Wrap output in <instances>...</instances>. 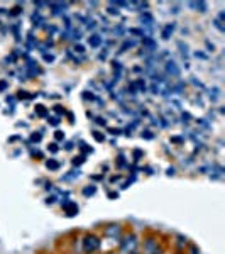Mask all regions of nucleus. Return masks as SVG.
<instances>
[{"mask_svg":"<svg viewBox=\"0 0 225 254\" xmlns=\"http://www.w3.org/2000/svg\"><path fill=\"white\" fill-rule=\"evenodd\" d=\"M102 249V239L93 232H87L81 237V251L83 254H97Z\"/></svg>","mask_w":225,"mask_h":254,"instance_id":"f257e3e1","label":"nucleus"},{"mask_svg":"<svg viewBox=\"0 0 225 254\" xmlns=\"http://www.w3.org/2000/svg\"><path fill=\"white\" fill-rule=\"evenodd\" d=\"M137 248H139V239L134 232H127V234L120 237V241H118V253L122 254L137 253Z\"/></svg>","mask_w":225,"mask_h":254,"instance_id":"f03ea898","label":"nucleus"},{"mask_svg":"<svg viewBox=\"0 0 225 254\" xmlns=\"http://www.w3.org/2000/svg\"><path fill=\"white\" fill-rule=\"evenodd\" d=\"M144 254H165V248L159 243L158 237H146L144 241Z\"/></svg>","mask_w":225,"mask_h":254,"instance_id":"7ed1b4c3","label":"nucleus"},{"mask_svg":"<svg viewBox=\"0 0 225 254\" xmlns=\"http://www.w3.org/2000/svg\"><path fill=\"white\" fill-rule=\"evenodd\" d=\"M61 207H63L64 214H66V217H75L78 215L80 208L78 205H76V202H73V200H64V202H61Z\"/></svg>","mask_w":225,"mask_h":254,"instance_id":"20e7f679","label":"nucleus"},{"mask_svg":"<svg viewBox=\"0 0 225 254\" xmlns=\"http://www.w3.org/2000/svg\"><path fill=\"white\" fill-rule=\"evenodd\" d=\"M48 7L51 9L53 15H63V12H64V9L68 7V3H56V2H51V3H48Z\"/></svg>","mask_w":225,"mask_h":254,"instance_id":"39448f33","label":"nucleus"},{"mask_svg":"<svg viewBox=\"0 0 225 254\" xmlns=\"http://www.w3.org/2000/svg\"><path fill=\"white\" fill-rule=\"evenodd\" d=\"M166 73L171 76H179V68L176 66L174 61H168L166 63Z\"/></svg>","mask_w":225,"mask_h":254,"instance_id":"423d86ee","label":"nucleus"},{"mask_svg":"<svg viewBox=\"0 0 225 254\" xmlns=\"http://www.w3.org/2000/svg\"><path fill=\"white\" fill-rule=\"evenodd\" d=\"M34 112H36V116L41 117V119H44V117H48V109H46V105H43V104H36L34 105Z\"/></svg>","mask_w":225,"mask_h":254,"instance_id":"0eeeda50","label":"nucleus"},{"mask_svg":"<svg viewBox=\"0 0 225 254\" xmlns=\"http://www.w3.org/2000/svg\"><path fill=\"white\" fill-rule=\"evenodd\" d=\"M188 5H190L191 9H196L198 12H202V14L207 12V2H202V0H200V2H190Z\"/></svg>","mask_w":225,"mask_h":254,"instance_id":"6e6552de","label":"nucleus"},{"mask_svg":"<svg viewBox=\"0 0 225 254\" xmlns=\"http://www.w3.org/2000/svg\"><path fill=\"white\" fill-rule=\"evenodd\" d=\"M173 31H174V24L173 22L168 24V26H165V29H163V32H161L163 39H169L171 34H173Z\"/></svg>","mask_w":225,"mask_h":254,"instance_id":"1a4fd4ad","label":"nucleus"},{"mask_svg":"<svg viewBox=\"0 0 225 254\" xmlns=\"http://www.w3.org/2000/svg\"><path fill=\"white\" fill-rule=\"evenodd\" d=\"M27 69H29V76L41 75V69L38 68V63H34V61H29V64H27Z\"/></svg>","mask_w":225,"mask_h":254,"instance_id":"9d476101","label":"nucleus"},{"mask_svg":"<svg viewBox=\"0 0 225 254\" xmlns=\"http://www.w3.org/2000/svg\"><path fill=\"white\" fill-rule=\"evenodd\" d=\"M88 44H90L92 48H98V46L102 44V38H100L98 34H92V36L88 38Z\"/></svg>","mask_w":225,"mask_h":254,"instance_id":"9b49d317","label":"nucleus"},{"mask_svg":"<svg viewBox=\"0 0 225 254\" xmlns=\"http://www.w3.org/2000/svg\"><path fill=\"white\" fill-rule=\"evenodd\" d=\"M46 168H48V170H51V171H56V170H59V161H56L55 158L48 159V161H46Z\"/></svg>","mask_w":225,"mask_h":254,"instance_id":"f8f14e48","label":"nucleus"},{"mask_svg":"<svg viewBox=\"0 0 225 254\" xmlns=\"http://www.w3.org/2000/svg\"><path fill=\"white\" fill-rule=\"evenodd\" d=\"M97 193V187L95 185H88L87 188H83V195L85 196H93Z\"/></svg>","mask_w":225,"mask_h":254,"instance_id":"ddd939ff","label":"nucleus"},{"mask_svg":"<svg viewBox=\"0 0 225 254\" xmlns=\"http://www.w3.org/2000/svg\"><path fill=\"white\" fill-rule=\"evenodd\" d=\"M136 44H137L136 41H129V39H127V41H125V43L120 46V51H118V53H125L129 48H134V46H136Z\"/></svg>","mask_w":225,"mask_h":254,"instance_id":"4468645a","label":"nucleus"},{"mask_svg":"<svg viewBox=\"0 0 225 254\" xmlns=\"http://www.w3.org/2000/svg\"><path fill=\"white\" fill-rule=\"evenodd\" d=\"M92 136H93V139H95L97 142H104L105 141V134L100 132V130H93Z\"/></svg>","mask_w":225,"mask_h":254,"instance_id":"2eb2a0df","label":"nucleus"},{"mask_svg":"<svg viewBox=\"0 0 225 254\" xmlns=\"http://www.w3.org/2000/svg\"><path fill=\"white\" fill-rule=\"evenodd\" d=\"M107 10H109V14H110V15H118V7H117L113 2H110V3H109Z\"/></svg>","mask_w":225,"mask_h":254,"instance_id":"dca6fc26","label":"nucleus"},{"mask_svg":"<svg viewBox=\"0 0 225 254\" xmlns=\"http://www.w3.org/2000/svg\"><path fill=\"white\" fill-rule=\"evenodd\" d=\"M59 122H61V119H59V117H55V116L49 117V116H48V124H49V126H55V127H56V126H59Z\"/></svg>","mask_w":225,"mask_h":254,"instance_id":"f3484780","label":"nucleus"},{"mask_svg":"<svg viewBox=\"0 0 225 254\" xmlns=\"http://www.w3.org/2000/svg\"><path fill=\"white\" fill-rule=\"evenodd\" d=\"M142 44H144V46H147V48H151V49H156V43H154L153 39H149V38L142 39Z\"/></svg>","mask_w":225,"mask_h":254,"instance_id":"a211bd4d","label":"nucleus"},{"mask_svg":"<svg viewBox=\"0 0 225 254\" xmlns=\"http://www.w3.org/2000/svg\"><path fill=\"white\" fill-rule=\"evenodd\" d=\"M83 163H85V154H80V156L73 158V165L75 166H80V165H83Z\"/></svg>","mask_w":225,"mask_h":254,"instance_id":"6ab92c4d","label":"nucleus"},{"mask_svg":"<svg viewBox=\"0 0 225 254\" xmlns=\"http://www.w3.org/2000/svg\"><path fill=\"white\" fill-rule=\"evenodd\" d=\"M48 151H49V153H53V154H56L59 151V147H58V144H56V142H51V144L48 146Z\"/></svg>","mask_w":225,"mask_h":254,"instance_id":"aec40b11","label":"nucleus"},{"mask_svg":"<svg viewBox=\"0 0 225 254\" xmlns=\"http://www.w3.org/2000/svg\"><path fill=\"white\" fill-rule=\"evenodd\" d=\"M17 97H19V98H32L34 95H32V93H27L26 90H20V92L17 93Z\"/></svg>","mask_w":225,"mask_h":254,"instance_id":"412c9836","label":"nucleus"},{"mask_svg":"<svg viewBox=\"0 0 225 254\" xmlns=\"http://www.w3.org/2000/svg\"><path fill=\"white\" fill-rule=\"evenodd\" d=\"M214 26L217 27V29H219L220 32H225V27H224V24L222 22H220V20L219 19H215L214 20Z\"/></svg>","mask_w":225,"mask_h":254,"instance_id":"4be33fe9","label":"nucleus"},{"mask_svg":"<svg viewBox=\"0 0 225 254\" xmlns=\"http://www.w3.org/2000/svg\"><path fill=\"white\" fill-rule=\"evenodd\" d=\"M9 88V81L7 80H0V92H5Z\"/></svg>","mask_w":225,"mask_h":254,"instance_id":"5701e85b","label":"nucleus"},{"mask_svg":"<svg viewBox=\"0 0 225 254\" xmlns=\"http://www.w3.org/2000/svg\"><path fill=\"white\" fill-rule=\"evenodd\" d=\"M31 139H32V142H41V139H43V134H41V132H36V134H32Z\"/></svg>","mask_w":225,"mask_h":254,"instance_id":"b1692460","label":"nucleus"},{"mask_svg":"<svg viewBox=\"0 0 225 254\" xmlns=\"http://www.w3.org/2000/svg\"><path fill=\"white\" fill-rule=\"evenodd\" d=\"M55 139H56V141H63V139H64V132H61V130H56V132H55Z\"/></svg>","mask_w":225,"mask_h":254,"instance_id":"393cba45","label":"nucleus"},{"mask_svg":"<svg viewBox=\"0 0 225 254\" xmlns=\"http://www.w3.org/2000/svg\"><path fill=\"white\" fill-rule=\"evenodd\" d=\"M81 151L87 154V153H92L93 149H92V147H87V144H83V142H81Z\"/></svg>","mask_w":225,"mask_h":254,"instance_id":"a878e982","label":"nucleus"},{"mask_svg":"<svg viewBox=\"0 0 225 254\" xmlns=\"http://www.w3.org/2000/svg\"><path fill=\"white\" fill-rule=\"evenodd\" d=\"M141 156H142V151H139V149L134 151V161H139V158Z\"/></svg>","mask_w":225,"mask_h":254,"instance_id":"bb28decb","label":"nucleus"},{"mask_svg":"<svg viewBox=\"0 0 225 254\" xmlns=\"http://www.w3.org/2000/svg\"><path fill=\"white\" fill-rule=\"evenodd\" d=\"M75 51H76V53H80V55H81V53H85V48L81 46V44H75Z\"/></svg>","mask_w":225,"mask_h":254,"instance_id":"cd10ccee","label":"nucleus"},{"mask_svg":"<svg viewBox=\"0 0 225 254\" xmlns=\"http://www.w3.org/2000/svg\"><path fill=\"white\" fill-rule=\"evenodd\" d=\"M190 251H191V254H200V249H196L195 244H190Z\"/></svg>","mask_w":225,"mask_h":254,"instance_id":"c85d7f7f","label":"nucleus"},{"mask_svg":"<svg viewBox=\"0 0 225 254\" xmlns=\"http://www.w3.org/2000/svg\"><path fill=\"white\" fill-rule=\"evenodd\" d=\"M142 137H146V139H153V134H151V130H144V132H142Z\"/></svg>","mask_w":225,"mask_h":254,"instance_id":"c756f323","label":"nucleus"},{"mask_svg":"<svg viewBox=\"0 0 225 254\" xmlns=\"http://www.w3.org/2000/svg\"><path fill=\"white\" fill-rule=\"evenodd\" d=\"M44 61H49V63H51V61H55V56H53V55H44Z\"/></svg>","mask_w":225,"mask_h":254,"instance_id":"7c9ffc66","label":"nucleus"},{"mask_svg":"<svg viewBox=\"0 0 225 254\" xmlns=\"http://www.w3.org/2000/svg\"><path fill=\"white\" fill-rule=\"evenodd\" d=\"M55 110H56V112H58V114H64V112H66V110H64L63 107H59V105H56Z\"/></svg>","mask_w":225,"mask_h":254,"instance_id":"2f4dec72","label":"nucleus"},{"mask_svg":"<svg viewBox=\"0 0 225 254\" xmlns=\"http://www.w3.org/2000/svg\"><path fill=\"white\" fill-rule=\"evenodd\" d=\"M110 130V134H113V136H118L120 134V129H109Z\"/></svg>","mask_w":225,"mask_h":254,"instance_id":"473e14b6","label":"nucleus"},{"mask_svg":"<svg viewBox=\"0 0 225 254\" xmlns=\"http://www.w3.org/2000/svg\"><path fill=\"white\" fill-rule=\"evenodd\" d=\"M109 198H118V193H115V191H112V193H109Z\"/></svg>","mask_w":225,"mask_h":254,"instance_id":"72a5a7b5","label":"nucleus"},{"mask_svg":"<svg viewBox=\"0 0 225 254\" xmlns=\"http://www.w3.org/2000/svg\"><path fill=\"white\" fill-rule=\"evenodd\" d=\"M97 122H98V124H100V126H105V119H104V121H102V117H97Z\"/></svg>","mask_w":225,"mask_h":254,"instance_id":"f704fd0d","label":"nucleus"},{"mask_svg":"<svg viewBox=\"0 0 225 254\" xmlns=\"http://www.w3.org/2000/svg\"><path fill=\"white\" fill-rule=\"evenodd\" d=\"M71 147H73V142H66V149L69 151V149H71Z\"/></svg>","mask_w":225,"mask_h":254,"instance_id":"c9c22d12","label":"nucleus"},{"mask_svg":"<svg viewBox=\"0 0 225 254\" xmlns=\"http://www.w3.org/2000/svg\"><path fill=\"white\" fill-rule=\"evenodd\" d=\"M109 254H117V253H109Z\"/></svg>","mask_w":225,"mask_h":254,"instance_id":"e433bc0d","label":"nucleus"},{"mask_svg":"<svg viewBox=\"0 0 225 254\" xmlns=\"http://www.w3.org/2000/svg\"><path fill=\"white\" fill-rule=\"evenodd\" d=\"M132 254H139V253H132Z\"/></svg>","mask_w":225,"mask_h":254,"instance_id":"4c0bfd02","label":"nucleus"}]
</instances>
